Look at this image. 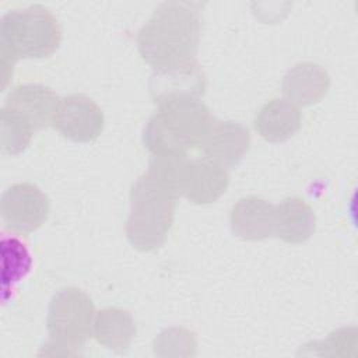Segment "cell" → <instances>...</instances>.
Instances as JSON below:
<instances>
[{
    "label": "cell",
    "instance_id": "cell-1",
    "mask_svg": "<svg viewBox=\"0 0 358 358\" xmlns=\"http://www.w3.org/2000/svg\"><path fill=\"white\" fill-rule=\"evenodd\" d=\"M200 36L199 4H161L137 35L143 59L155 69L194 59Z\"/></svg>",
    "mask_w": 358,
    "mask_h": 358
},
{
    "label": "cell",
    "instance_id": "cell-2",
    "mask_svg": "<svg viewBox=\"0 0 358 358\" xmlns=\"http://www.w3.org/2000/svg\"><path fill=\"white\" fill-rule=\"evenodd\" d=\"M158 105L144 129V144L154 155H182L200 148L214 119L197 96L180 95Z\"/></svg>",
    "mask_w": 358,
    "mask_h": 358
},
{
    "label": "cell",
    "instance_id": "cell-3",
    "mask_svg": "<svg viewBox=\"0 0 358 358\" xmlns=\"http://www.w3.org/2000/svg\"><path fill=\"white\" fill-rule=\"evenodd\" d=\"M127 238L140 250L162 245L173 220L175 196L148 172L131 187Z\"/></svg>",
    "mask_w": 358,
    "mask_h": 358
},
{
    "label": "cell",
    "instance_id": "cell-4",
    "mask_svg": "<svg viewBox=\"0 0 358 358\" xmlns=\"http://www.w3.org/2000/svg\"><path fill=\"white\" fill-rule=\"evenodd\" d=\"M60 36L57 20L41 4L8 11L1 18V49L15 59L46 57L56 50Z\"/></svg>",
    "mask_w": 358,
    "mask_h": 358
},
{
    "label": "cell",
    "instance_id": "cell-5",
    "mask_svg": "<svg viewBox=\"0 0 358 358\" xmlns=\"http://www.w3.org/2000/svg\"><path fill=\"white\" fill-rule=\"evenodd\" d=\"M92 319L94 305L87 294L78 288H64L59 291L49 306V347H81L91 336Z\"/></svg>",
    "mask_w": 358,
    "mask_h": 358
},
{
    "label": "cell",
    "instance_id": "cell-6",
    "mask_svg": "<svg viewBox=\"0 0 358 358\" xmlns=\"http://www.w3.org/2000/svg\"><path fill=\"white\" fill-rule=\"evenodd\" d=\"M0 210L3 222L10 231L28 235L46 221L49 200L38 186L22 182L4 190Z\"/></svg>",
    "mask_w": 358,
    "mask_h": 358
},
{
    "label": "cell",
    "instance_id": "cell-7",
    "mask_svg": "<svg viewBox=\"0 0 358 358\" xmlns=\"http://www.w3.org/2000/svg\"><path fill=\"white\" fill-rule=\"evenodd\" d=\"M52 124L64 137L85 143L101 134L103 115L92 99L85 95L73 94L60 99Z\"/></svg>",
    "mask_w": 358,
    "mask_h": 358
},
{
    "label": "cell",
    "instance_id": "cell-8",
    "mask_svg": "<svg viewBox=\"0 0 358 358\" xmlns=\"http://www.w3.org/2000/svg\"><path fill=\"white\" fill-rule=\"evenodd\" d=\"M227 185L228 173L220 164L208 158L183 159L179 173V196H185L196 204H206L218 199Z\"/></svg>",
    "mask_w": 358,
    "mask_h": 358
},
{
    "label": "cell",
    "instance_id": "cell-9",
    "mask_svg": "<svg viewBox=\"0 0 358 358\" xmlns=\"http://www.w3.org/2000/svg\"><path fill=\"white\" fill-rule=\"evenodd\" d=\"M204 90L206 77L194 59L155 69L150 80V92L155 103L180 95L200 98Z\"/></svg>",
    "mask_w": 358,
    "mask_h": 358
},
{
    "label": "cell",
    "instance_id": "cell-10",
    "mask_svg": "<svg viewBox=\"0 0 358 358\" xmlns=\"http://www.w3.org/2000/svg\"><path fill=\"white\" fill-rule=\"evenodd\" d=\"M60 99L42 84H21L10 91L4 106L20 115L34 130L43 129L53 123Z\"/></svg>",
    "mask_w": 358,
    "mask_h": 358
},
{
    "label": "cell",
    "instance_id": "cell-11",
    "mask_svg": "<svg viewBox=\"0 0 358 358\" xmlns=\"http://www.w3.org/2000/svg\"><path fill=\"white\" fill-rule=\"evenodd\" d=\"M249 147V130L238 122H213L200 148L221 166H234Z\"/></svg>",
    "mask_w": 358,
    "mask_h": 358
},
{
    "label": "cell",
    "instance_id": "cell-12",
    "mask_svg": "<svg viewBox=\"0 0 358 358\" xmlns=\"http://www.w3.org/2000/svg\"><path fill=\"white\" fill-rule=\"evenodd\" d=\"M229 221L235 235L249 241L264 239L274 235L275 206L260 197L248 196L234 206Z\"/></svg>",
    "mask_w": 358,
    "mask_h": 358
},
{
    "label": "cell",
    "instance_id": "cell-13",
    "mask_svg": "<svg viewBox=\"0 0 358 358\" xmlns=\"http://www.w3.org/2000/svg\"><path fill=\"white\" fill-rule=\"evenodd\" d=\"M301 124V113L287 98H275L262 106L255 117V129L268 141L289 138Z\"/></svg>",
    "mask_w": 358,
    "mask_h": 358
},
{
    "label": "cell",
    "instance_id": "cell-14",
    "mask_svg": "<svg viewBox=\"0 0 358 358\" xmlns=\"http://www.w3.org/2000/svg\"><path fill=\"white\" fill-rule=\"evenodd\" d=\"M329 77L326 71L313 63H299L285 76L282 91L292 103L310 105L326 94Z\"/></svg>",
    "mask_w": 358,
    "mask_h": 358
},
{
    "label": "cell",
    "instance_id": "cell-15",
    "mask_svg": "<svg viewBox=\"0 0 358 358\" xmlns=\"http://www.w3.org/2000/svg\"><path fill=\"white\" fill-rule=\"evenodd\" d=\"M313 231V211L302 199H285L275 206V236L288 243H301L305 242Z\"/></svg>",
    "mask_w": 358,
    "mask_h": 358
},
{
    "label": "cell",
    "instance_id": "cell-16",
    "mask_svg": "<svg viewBox=\"0 0 358 358\" xmlns=\"http://www.w3.org/2000/svg\"><path fill=\"white\" fill-rule=\"evenodd\" d=\"M94 334L106 348L123 351L130 345L136 334V327L129 312L109 308L96 315L94 322Z\"/></svg>",
    "mask_w": 358,
    "mask_h": 358
},
{
    "label": "cell",
    "instance_id": "cell-17",
    "mask_svg": "<svg viewBox=\"0 0 358 358\" xmlns=\"http://www.w3.org/2000/svg\"><path fill=\"white\" fill-rule=\"evenodd\" d=\"M1 256H3V294L4 298L7 292L24 278L31 268V255L18 238L15 236H3L1 239Z\"/></svg>",
    "mask_w": 358,
    "mask_h": 358
},
{
    "label": "cell",
    "instance_id": "cell-18",
    "mask_svg": "<svg viewBox=\"0 0 358 358\" xmlns=\"http://www.w3.org/2000/svg\"><path fill=\"white\" fill-rule=\"evenodd\" d=\"M35 133L34 127L7 106L0 110V147L6 155L24 151Z\"/></svg>",
    "mask_w": 358,
    "mask_h": 358
},
{
    "label": "cell",
    "instance_id": "cell-19",
    "mask_svg": "<svg viewBox=\"0 0 358 358\" xmlns=\"http://www.w3.org/2000/svg\"><path fill=\"white\" fill-rule=\"evenodd\" d=\"M15 57L11 56L8 52H6L4 49H1V87L6 88L8 78L13 76V66H14Z\"/></svg>",
    "mask_w": 358,
    "mask_h": 358
}]
</instances>
